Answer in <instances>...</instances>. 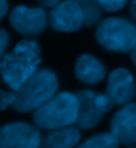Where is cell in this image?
Listing matches in <instances>:
<instances>
[{
    "instance_id": "21",
    "label": "cell",
    "mask_w": 136,
    "mask_h": 148,
    "mask_svg": "<svg viewBox=\"0 0 136 148\" xmlns=\"http://www.w3.org/2000/svg\"><path fill=\"white\" fill-rule=\"evenodd\" d=\"M128 148H136V147H128Z\"/></svg>"
},
{
    "instance_id": "18",
    "label": "cell",
    "mask_w": 136,
    "mask_h": 148,
    "mask_svg": "<svg viewBox=\"0 0 136 148\" xmlns=\"http://www.w3.org/2000/svg\"><path fill=\"white\" fill-rule=\"evenodd\" d=\"M8 12V1L7 0H0V20L4 17Z\"/></svg>"
},
{
    "instance_id": "17",
    "label": "cell",
    "mask_w": 136,
    "mask_h": 148,
    "mask_svg": "<svg viewBox=\"0 0 136 148\" xmlns=\"http://www.w3.org/2000/svg\"><path fill=\"white\" fill-rule=\"evenodd\" d=\"M38 4H41L42 7H56L58 3H61L62 0H36Z\"/></svg>"
},
{
    "instance_id": "4",
    "label": "cell",
    "mask_w": 136,
    "mask_h": 148,
    "mask_svg": "<svg viewBox=\"0 0 136 148\" xmlns=\"http://www.w3.org/2000/svg\"><path fill=\"white\" fill-rule=\"evenodd\" d=\"M95 37L106 50L131 53L136 44V25L123 17H108L98 24Z\"/></svg>"
},
{
    "instance_id": "20",
    "label": "cell",
    "mask_w": 136,
    "mask_h": 148,
    "mask_svg": "<svg viewBox=\"0 0 136 148\" xmlns=\"http://www.w3.org/2000/svg\"><path fill=\"white\" fill-rule=\"evenodd\" d=\"M131 58H132L133 65L136 66V44H135V46L132 48V50H131Z\"/></svg>"
},
{
    "instance_id": "19",
    "label": "cell",
    "mask_w": 136,
    "mask_h": 148,
    "mask_svg": "<svg viewBox=\"0 0 136 148\" xmlns=\"http://www.w3.org/2000/svg\"><path fill=\"white\" fill-rule=\"evenodd\" d=\"M130 15L136 20V0H131V4H130Z\"/></svg>"
},
{
    "instance_id": "6",
    "label": "cell",
    "mask_w": 136,
    "mask_h": 148,
    "mask_svg": "<svg viewBox=\"0 0 136 148\" xmlns=\"http://www.w3.org/2000/svg\"><path fill=\"white\" fill-rule=\"evenodd\" d=\"M38 127L16 122L0 128V148H40Z\"/></svg>"
},
{
    "instance_id": "12",
    "label": "cell",
    "mask_w": 136,
    "mask_h": 148,
    "mask_svg": "<svg viewBox=\"0 0 136 148\" xmlns=\"http://www.w3.org/2000/svg\"><path fill=\"white\" fill-rule=\"evenodd\" d=\"M81 140V132L75 127L50 130L41 136L40 148H74Z\"/></svg>"
},
{
    "instance_id": "3",
    "label": "cell",
    "mask_w": 136,
    "mask_h": 148,
    "mask_svg": "<svg viewBox=\"0 0 136 148\" xmlns=\"http://www.w3.org/2000/svg\"><path fill=\"white\" fill-rule=\"evenodd\" d=\"M78 118V99L75 94L61 92L34 111V126L41 130H57L75 124Z\"/></svg>"
},
{
    "instance_id": "2",
    "label": "cell",
    "mask_w": 136,
    "mask_h": 148,
    "mask_svg": "<svg viewBox=\"0 0 136 148\" xmlns=\"http://www.w3.org/2000/svg\"><path fill=\"white\" fill-rule=\"evenodd\" d=\"M41 50L36 41L23 40L0 60V77L11 90H17L38 71Z\"/></svg>"
},
{
    "instance_id": "13",
    "label": "cell",
    "mask_w": 136,
    "mask_h": 148,
    "mask_svg": "<svg viewBox=\"0 0 136 148\" xmlns=\"http://www.w3.org/2000/svg\"><path fill=\"white\" fill-rule=\"evenodd\" d=\"M85 15V25L93 27L102 18V8L98 0H74Z\"/></svg>"
},
{
    "instance_id": "16",
    "label": "cell",
    "mask_w": 136,
    "mask_h": 148,
    "mask_svg": "<svg viewBox=\"0 0 136 148\" xmlns=\"http://www.w3.org/2000/svg\"><path fill=\"white\" fill-rule=\"evenodd\" d=\"M8 44H10V36H8L7 31L0 29V60L4 57V53L8 48Z\"/></svg>"
},
{
    "instance_id": "9",
    "label": "cell",
    "mask_w": 136,
    "mask_h": 148,
    "mask_svg": "<svg viewBox=\"0 0 136 148\" xmlns=\"http://www.w3.org/2000/svg\"><path fill=\"white\" fill-rule=\"evenodd\" d=\"M106 94L114 106H126L136 95V85L132 74L127 69L119 68L110 73Z\"/></svg>"
},
{
    "instance_id": "1",
    "label": "cell",
    "mask_w": 136,
    "mask_h": 148,
    "mask_svg": "<svg viewBox=\"0 0 136 148\" xmlns=\"http://www.w3.org/2000/svg\"><path fill=\"white\" fill-rule=\"evenodd\" d=\"M58 79L48 69L38 70L17 90L0 91V110L8 106L19 112L36 111L57 94Z\"/></svg>"
},
{
    "instance_id": "8",
    "label": "cell",
    "mask_w": 136,
    "mask_h": 148,
    "mask_svg": "<svg viewBox=\"0 0 136 148\" xmlns=\"http://www.w3.org/2000/svg\"><path fill=\"white\" fill-rule=\"evenodd\" d=\"M49 21L57 32H75L85 25V15L74 0H62L52 8Z\"/></svg>"
},
{
    "instance_id": "15",
    "label": "cell",
    "mask_w": 136,
    "mask_h": 148,
    "mask_svg": "<svg viewBox=\"0 0 136 148\" xmlns=\"http://www.w3.org/2000/svg\"><path fill=\"white\" fill-rule=\"evenodd\" d=\"M98 1L102 11L105 12H118L128 3V0H98Z\"/></svg>"
},
{
    "instance_id": "10",
    "label": "cell",
    "mask_w": 136,
    "mask_h": 148,
    "mask_svg": "<svg viewBox=\"0 0 136 148\" xmlns=\"http://www.w3.org/2000/svg\"><path fill=\"white\" fill-rule=\"evenodd\" d=\"M110 128L119 143H136V103H128L118 111L112 116Z\"/></svg>"
},
{
    "instance_id": "7",
    "label": "cell",
    "mask_w": 136,
    "mask_h": 148,
    "mask_svg": "<svg viewBox=\"0 0 136 148\" xmlns=\"http://www.w3.org/2000/svg\"><path fill=\"white\" fill-rule=\"evenodd\" d=\"M48 15L42 7L17 5L10 16V23L23 36H37L46 27Z\"/></svg>"
},
{
    "instance_id": "5",
    "label": "cell",
    "mask_w": 136,
    "mask_h": 148,
    "mask_svg": "<svg viewBox=\"0 0 136 148\" xmlns=\"http://www.w3.org/2000/svg\"><path fill=\"white\" fill-rule=\"evenodd\" d=\"M75 97L78 99L77 128L91 130L96 127L114 106L107 94H98L93 90H81L75 92Z\"/></svg>"
},
{
    "instance_id": "11",
    "label": "cell",
    "mask_w": 136,
    "mask_h": 148,
    "mask_svg": "<svg viewBox=\"0 0 136 148\" xmlns=\"http://www.w3.org/2000/svg\"><path fill=\"white\" fill-rule=\"evenodd\" d=\"M75 75L86 85H95L106 77V69L94 56L82 54L75 62Z\"/></svg>"
},
{
    "instance_id": "14",
    "label": "cell",
    "mask_w": 136,
    "mask_h": 148,
    "mask_svg": "<svg viewBox=\"0 0 136 148\" xmlns=\"http://www.w3.org/2000/svg\"><path fill=\"white\" fill-rule=\"evenodd\" d=\"M119 140L111 132H102L89 138L77 148H119Z\"/></svg>"
}]
</instances>
